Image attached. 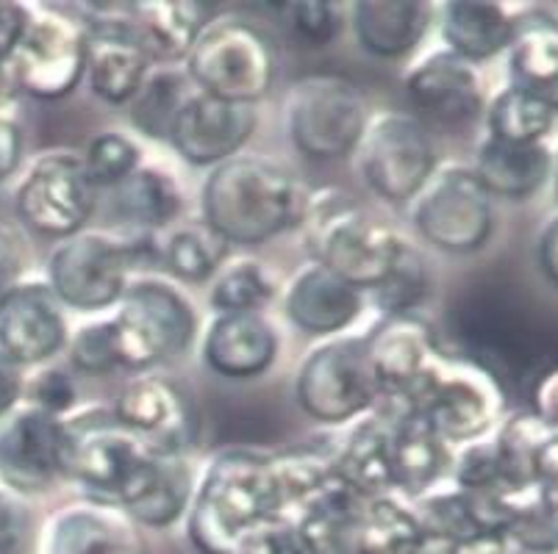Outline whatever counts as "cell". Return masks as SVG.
<instances>
[{"instance_id": "11a10c76", "label": "cell", "mask_w": 558, "mask_h": 554, "mask_svg": "<svg viewBox=\"0 0 558 554\" xmlns=\"http://www.w3.org/2000/svg\"><path fill=\"white\" fill-rule=\"evenodd\" d=\"M534 480L539 485L558 488V430H550L542 441L539 452L534 457Z\"/></svg>"}, {"instance_id": "f35d334b", "label": "cell", "mask_w": 558, "mask_h": 554, "mask_svg": "<svg viewBox=\"0 0 558 554\" xmlns=\"http://www.w3.org/2000/svg\"><path fill=\"white\" fill-rule=\"evenodd\" d=\"M231 244L217 236L206 222H190L165 236L159 247V261L172 278L184 283H206L217 278Z\"/></svg>"}, {"instance_id": "91938a15", "label": "cell", "mask_w": 558, "mask_h": 554, "mask_svg": "<svg viewBox=\"0 0 558 554\" xmlns=\"http://www.w3.org/2000/svg\"><path fill=\"white\" fill-rule=\"evenodd\" d=\"M550 183H553V192H556V200H558V147L553 150V175H550Z\"/></svg>"}, {"instance_id": "4fadbf2b", "label": "cell", "mask_w": 558, "mask_h": 554, "mask_svg": "<svg viewBox=\"0 0 558 554\" xmlns=\"http://www.w3.org/2000/svg\"><path fill=\"white\" fill-rule=\"evenodd\" d=\"M298 405L319 424H344L373 408L378 389L364 338L337 335L314 347L295 380Z\"/></svg>"}, {"instance_id": "6f0895ef", "label": "cell", "mask_w": 558, "mask_h": 554, "mask_svg": "<svg viewBox=\"0 0 558 554\" xmlns=\"http://www.w3.org/2000/svg\"><path fill=\"white\" fill-rule=\"evenodd\" d=\"M14 91H17V86H14L9 59H0V111H9V103H12Z\"/></svg>"}, {"instance_id": "836d02e7", "label": "cell", "mask_w": 558, "mask_h": 554, "mask_svg": "<svg viewBox=\"0 0 558 554\" xmlns=\"http://www.w3.org/2000/svg\"><path fill=\"white\" fill-rule=\"evenodd\" d=\"M111 208L131 231L156 233L179 220L184 211V195L170 170L140 164L134 175L109 192Z\"/></svg>"}, {"instance_id": "7a4b0ae2", "label": "cell", "mask_w": 558, "mask_h": 554, "mask_svg": "<svg viewBox=\"0 0 558 554\" xmlns=\"http://www.w3.org/2000/svg\"><path fill=\"white\" fill-rule=\"evenodd\" d=\"M276 457L222 450L209 460L190 502V541L203 554H231L245 532L283 516Z\"/></svg>"}, {"instance_id": "9c48e42d", "label": "cell", "mask_w": 558, "mask_h": 554, "mask_svg": "<svg viewBox=\"0 0 558 554\" xmlns=\"http://www.w3.org/2000/svg\"><path fill=\"white\" fill-rule=\"evenodd\" d=\"M364 186L384 202H409L436 172V150L417 116L380 111L367 120L356 147Z\"/></svg>"}, {"instance_id": "6da1fadb", "label": "cell", "mask_w": 558, "mask_h": 554, "mask_svg": "<svg viewBox=\"0 0 558 554\" xmlns=\"http://www.w3.org/2000/svg\"><path fill=\"white\" fill-rule=\"evenodd\" d=\"M308 192L298 175L267 156H233L203 181V222L228 244H264L301 225Z\"/></svg>"}, {"instance_id": "d6a6232c", "label": "cell", "mask_w": 558, "mask_h": 554, "mask_svg": "<svg viewBox=\"0 0 558 554\" xmlns=\"http://www.w3.org/2000/svg\"><path fill=\"white\" fill-rule=\"evenodd\" d=\"M333 471L364 502L380 500L395 491L389 471V416L373 414L356 421L333 450Z\"/></svg>"}, {"instance_id": "f5cc1de1", "label": "cell", "mask_w": 558, "mask_h": 554, "mask_svg": "<svg viewBox=\"0 0 558 554\" xmlns=\"http://www.w3.org/2000/svg\"><path fill=\"white\" fill-rule=\"evenodd\" d=\"M534 416L547 424L550 430H558V366L542 374V380L534 389Z\"/></svg>"}, {"instance_id": "7bdbcfd3", "label": "cell", "mask_w": 558, "mask_h": 554, "mask_svg": "<svg viewBox=\"0 0 558 554\" xmlns=\"http://www.w3.org/2000/svg\"><path fill=\"white\" fill-rule=\"evenodd\" d=\"M70 364L81 374H111L123 369V347H120V335H117L114 319H95L86 322L70 335Z\"/></svg>"}, {"instance_id": "4dcf8cb0", "label": "cell", "mask_w": 558, "mask_h": 554, "mask_svg": "<svg viewBox=\"0 0 558 554\" xmlns=\"http://www.w3.org/2000/svg\"><path fill=\"white\" fill-rule=\"evenodd\" d=\"M192 494H195V482H192V469L184 455L156 452L145 475L136 480V485L120 502V510L136 527L165 530L190 510Z\"/></svg>"}, {"instance_id": "db71d44e", "label": "cell", "mask_w": 558, "mask_h": 554, "mask_svg": "<svg viewBox=\"0 0 558 554\" xmlns=\"http://www.w3.org/2000/svg\"><path fill=\"white\" fill-rule=\"evenodd\" d=\"M23 369L14 366L7 355H0V419L23 403Z\"/></svg>"}, {"instance_id": "5b68a950", "label": "cell", "mask_w": 558, "mask_h": 554, "mask_svg": "<svg viewBox=\"0 0 558 554\" xmlns=\"http://www.w3.org/2000/svg\"><path fill=\"white\" fill-rule=\"evenodd\" d=\"M423 416L445 444H475L489 439L506 414L500 380L478 360L439 353L409 405Z\"/></svg>"}, {"instance_id": "9a60e30c", "label": "cell", "mask_w": 558, "mask_h": 554, "mask_svg": "<svg viewBox=\"0 0 558 554\" xmlns=\"http://www.w3.org/2000/svg\"><path fill=\"white\" fill-rule=\"evenodd\" d=\"M86 73L93 95L109 106H129L154 70V59L134 30V3H86Z\"/></svg>"}, {"instance_id": "f1b7e54d", "label": "cell", "mask_w": 558, "mask_h": 554, "mask_svg": "<svg viewBox=\"0 0 558 554\" xmlns=\"http://www.w3.org/2000/svg\"><path fill=\"white\" fill-rule=\"evenodd\" d=\"M473 172L492 197L531 200L550 183L553 150L542 145H511L484 136L475 150Z\"/></svg>"}, {"instance_id": "484cf974", "label": "cell", "mask_w": 558, "mask_h": 554, "mask_svg": "<svg viewBox=\"0 0 558 554\" xmlns=\"http://www.w3.org/2000/svg\"><path fill=\"white\" fill-rule=\"evenodd\" d=\"M453 469L450 444L434 433V427L411 408L389 416V471L392 488L405 496L423 500L436 482Z\"/></svg>"}, {"instance_id": "74e56055", "label": "cell", "mask_w": 558, "mask_h": 554, "mask_svg": "<svg viewBox=\"0 0 558 554\" xmlns=\"http://www.w3.org/2000/svg\"><path fill=\"white\" fill-rule=\"evenodd\" d=\"M197 89L186 78V73H179V70L172 67L150 70L145 84L140 86V91H136L134 100L129 103L131 122H134L140 134L167 141L170 139L172 125L179 120L181 109H184L186 100Z\"/></svg>"}, {"instance_id": "ffe728a7", "label": "cell", "mask_w": 558, "mask_h": 554, "mask_svg": "<svg viewBox=\"0 0 558 554\" xmlns=\"http://www.w3.org/2000/svg\"><path fill=\"white\" fill-rule=\"evenodd\" d=\"M364 347L378 396H389V403L398 408L409 405L436 355L442 353L436 347L434 330L414 313L387 317L375 324L364 338Z\"/></svg>"}, {"instance_id": "277c9868", "label": "cell", "mask_w": 558, "mask_h": 554, "mask_svg": "<svg viewBox=\"0 0 558 554\" xmlns=\"http://www.w3.org/2000/svg\"><path fill=\"white\" fill-rule=\"evenodd\" d=\"M278 45L256 23L215 20L186 56V78L197 91L228 103L256 106L278 78Z\"/></svg>"}, {"instance_id": "7dc6e473", "label": "cell", "mask_w": 558, "mask_h": 554, "mask_svg": "<svg viewBox=\"0 0 558 554\" xmlns=\"http://www.w3.org/2000/svg\"><path fill=\"white\" fill-rule=\"evenodd\" d=\"M231 554H303L298 546L295 535L289 530L287 518H272V521H264L256 530L245 532L240 538V543L233 546Z\"/></svg>"}, {"instance_id": "8992f818", "label": "cell", "mask_w": 558, "mask_h": 554, "mask_svg": "<svg viewBox=\"0 0 558 554\" xmlns=\"http://www.w3.org/2000/svg\"><path fill=\"white\" fill-rule=\"evenodd\" d=\"M111 319L117 324L123 369L145 372L170 364L192 347L197 317L190 299L165 281L131 283Z\"/></svg>"}, {"instance_id": "bcb514c9", "label": "cell", "mask_w": 558, "mask_h": 554, "mask_svg": "<svg viewBox=\"0 0 558 554\" xmlns=\"http://www.w3.org/2000/svg\"><path fill=\"white\" fill-rule=\"evenodd\" d=\"M289 12L298 34L312 45H328L342 28V14L328 0H301L292 3Z\"/></svg>"}, {"instance_id": "f6af8a7d", "label": "cell", "mask_w": 558, "mask_h": 554, "mask_svg": "<svg viewBox=\"0 0 558 554\" xmlns=\"http://www.w3.org/2000/svg\"><path fill=\"white\" fill-rule=\"evenodd\" d=\"M32 535L34 516L25 496L0 485V554H25Z\"/></svg>"}, {"instance_id": "9f6ffc18", "label": "cell", "mask_w": 558, "mask_h": 554, "mask_svg": "<svg viewBox=\"0 0 558 554\" xmlns=\"http://www.w3.org/2000/svg\"><path fill=\"white\" fill-rule=\"evenodd\" d=\"M453 554H520L514 543L504 535V532H484L464 543H456Z\"/></svg>"}, {"instance_id": "3957f363", "label": "cell", "mask_w": 558, "mask_h": 554, "mask_svg": "<svg viewBox=\"0 0 558 554\" xmlns=\"http://www.w3.org/2000/svg\"><path fill=\"white\" fill-rule=\"evenodd\" d=\"M312 263L333 272L359 292H373L392 269L403 236L339 189L308 195L301 220Z\"/></svg>"}, {"instance_id": "1f68e13d", "label": "cell", "mask_w": 558, "mask_h": 554, "mask_svg": "<svg viewBox=\"0 0 558 554\" xmlns=\"http://www.w3.org/2000/svg\"><path fill=\"white\" fill-rule=\"evenodd\" d=\"M215 23V7L201 0L134 3V30L148 56L161 64L186 61L197 37Z\"/></svg>"}, {"instance_id": "ac0fdd59", "label": "cell", "mask_w": 558, "mask_h": 554, "mask_svg": "<svg viewBox=\"0 0 558 554\" xmlns=\"http://www.w3.org/2000/svg\"><path fill=\"white\" fill-rule=\"evenodd\" d=\"M405 95L420 122L442 131H466L484 120V84L475 64L450 50H434L405 75Z\"/></svg>"}, {"instance_id": "ab89813d", "label": "cell", "mask_w": 558, "mask_h": 554, "mask_svg": "<svg viewBox=\"0 0 558 554\" xmlns=\"http://www.w3.org/2000/svg\"><path fill=\"white\" fill-rule=\"evenodd\" d=\"M428 261H425V256L414 247V244L403 238L389 274L373 288L375 303H378V308L387 313V317H405V313H414V308L428 297Z\"/></svg>"}, {"instance_id": "60d3db41", "label": "cell", "mask_w": 558, "mask_h": 554, "mask_svg": "<svg viewBox=\"0 0 558 554\" xmlns=\"http://www.w3.org/2000/svg\"><path fill=\"white\" fill-rule=\"evenodd\" d=\"M276 283L258 261H236L217 272L209 303L215 313H262L276 299Z\"/></svg>"}, {"instance_id": "ee69618b", "label": "cell", "mask_w": 558, "mask_h": 554, "mask_svg": "<svg viewBox=\"0 0 558 554\" xmlns=\"http://www.w3.org/2000/svg\"><path fill=\"white\" fill-rule=\"evenodd\" d=\"M23 405L43 410V414L56 416V419H68L70 410L78 405V385L75 378L64 369H39L23 383Z\"/></svg>"}, {"instance_id": "2e32d148", "label": "cell", "mask_w": 558, "mask_h": 554, "mask_svg": "<svg viewBox=\"0 0 558 554\" xmlns=\"http://www.w3.org/2000/svg\"><path fill=\"white\" fill-rule=\"evenodd\" d=\"M68 421L20 403L0 419V485L20 496L50 491L68 477Z\"/></svg>"}, {"instance_id": "680465c9", "label": "cell", "mask_w": 558, "mask_h": 554, "mask_svg": "<svg viewBox=\"0 0 558 554\" xmlns=\"http://www.w3.org/2000/svg\"><path fill=\"white\" fill-rule=\"evenodd\" d=\"M417 554H453V543L442 541V538L425 535L423 546H420Z\"/></svg>"}, {"instance_id": "816d5d0a", "label": "cell", "mask_w": 558, "mask_h": 554, "mask_svg": "<svg viewBox=\"0 0 558 554\" xmlns=\"http://www.w3.org/2000/svg\"><path fill=\"white\" fill-rule=\"evenodd\" d=\"M536 267L550 286L558 288V213L542 225L536 238Z\"/></svg>"}, {"instance_id": "f546056e", "label": "cell", "mask_w": 558, "mask_h": 554, "mask_svg": "<svg viewBox=\"0 0 558 554\" xmlns=\"http://www.w3.org/2000/svg\"><path fill=\"white\" fill-rule=\"evenodd\" d=\"M514 25L517 14H511L506 3H495V0H450L439 14L445 50L461 56L475 67L481 61H489L509 50Z\"/></svg>"}, {"instance_id": "d590c367", "label": "cell", "mask_w": 558, "mask_h": 554, "mask_svg": "<svg viewBox=\"0 0 558 554\" xmlns=\"http://www.w3.org/2000/svg\"><path fill=\"white\" fill-rule=\"evenodd\" d=\"M556 116L545 100L509 84L486 103V136L511 145H542L550 136Z\"/></svg>"}, {"instance_id": "d4e9b609", "label": "cell", "mask_w": 558, "mask_h": 554, "mask_svg": "<svg viewBox=\"0 0 558 554\" xmlns=\"http://www.w3.org/2000/svg\"><path fill=\"white\" fill-rule=\"evenodd\" d=\"M364 297L319 263H308L289 281L283 292V311L289 322L308 335L331 338L348 330L362 313Z\"/></svg>"}, {"instance_id": "4316f807", "label": "cell", "mask_w": 558, "mask_h": 554, "mask_svg": "<svg viewBox=\"0 0 558 554\" xmlns=\"http://www.w3.org/2000/svg\"><path fill=\"white\" fill-rule=\"evenodd\" d=\"M506 64L511 86L531 91L558 114V14H517Z\"/></svg>"}, {"instance_id": "8fae6325", "label": "cell", "mask_w": 558, "mask_h": 554, "mask_svg": "<svg viewBox=\"0 0 558 554\" xmlns=\"http://www.w3.org/2000/svg\"><path fill=\"white\" fill-rule=\"evenodd\" d=\"M64 421L70 430L68 480L81 482L93 502L120 507L156 452L129 433L111 414Z\"/></svg>"}, {"instance_id": "ba28073f", "label": "cell", "mask_w": 558, "mask_h": 554, "mask_svg": "<svg viewBox=\"0 0 558 554\" xmlns=\"http://www.w3.org/2000/svg\"><path fill=\"white\" fill-rule=\"evenodd\" d=\"M100 189L86 175L81 156L68 150L45 152L20 177L14 213L25 231L43 238L75 236L93 220Z\"/></svg>"}, {"instance_id": "c3c4849f", "label": "cell", "mask_w": 558, "mask_h": 554, "mask_svg": "<svg viewBox=\"0 0 558 554\" xmlns=\"http://www.w3.org/2000/svg\"><path fill=\"white\" fill-rule=\"evenodd\" d=\"M23 242L9 222L0 220V297L20 283L23 274Z\"/></svg>"}, {"instance_id": "30bf717a", "label": "cell", "mask_w": 558, "mask_h": 554, "mask_svg": "<svg viewBox=\"0 0 558 554\" xmlns=\"http://www.w3.org/2000/svg\"><path fill=\"white\" fill-rule=\"evenodd\" d=\"M414 227L448 256L484 250L495 233V206L473 167L448 164L434 172L414 197Z\"/></svg>"}, {"instance_id": "7c38bea8", "label": "cell", "mask_w": 558, "mask_h": 554, "mask_svg": "<svg viewBox=\"0 0 558 554\" xmlns=\"http://www.w3.org/2000/svg\"><path fill=\"white\" fill-rule=\"evenodd\" d=\"M9 67L17 91L43 103L64 100L86 73L84 23L53 9H34Z\"/></svg>"}, {"instance_id": "e575fe53", "label": "cell", "mask_w": 558, "mask_h": 554, "mask_svg": "<svg viewBox=\"0 0 558 554\" xmlns=\"http://www.w3.org/2000/svg\"><path fill=\"white\" fill-rule=\"evenodd\" d=\"M504 535L520 554H558V488L534 485L497 500Z\"/></svg>"}, {"instance_id": "f907efd6", "label": "cell", "mask_w": 558, "mask_h": 554, "mask_svg": "<svg viewBox=\"0 0 558 554\" xmlns=\"http://www.w3.org/2000/svg\"><path fill=\"white\" fill-rule=\"evenodd\" d=\"M28 17H32L28 7L0 0V59H9L12 50L17 48L25 25H28Z\"/></svg>"}, {"instance_id": "8d00e7d4", "label": "cell", "mask_w": 558, "mask_h": 554, "mask_svg": "<svg viewBox=\"0 0 558 554\" xmlns=\"http://www.w3.org/2000/svg\"><path fill=\"white\" fill-rule=\"evenodd\" d=\"M425 530L417 513L392 496L364 502L353 554H417Z\"/></svg>"}, {"instance_id": "52a82bcc", "label": "cell", "mask_w": 558, "mask_h": 554, "mask_svg": "<svg viewBox=\"0 0 558 554\" xmlns=\"http://www.w3.org/2000/svg\"><path fill=\"white\" fill-rule=\"evenodd\" d=\"M367 128L362 91L342 75H306L287 95V134L314 161L356 152Z\"/></svg>"}, {"instance_id": "d6986e66", "label": "cell", "mask_w": 558, "mask_h": 554, "mask_svg": "<svg viewBox=\"0 0 558 554\" xmlns=\"http://www.w3.org/2000/svg\"><path fill=\"white\" fill-rule=\"evenodd\" d=\"M70 342L64 305L45 281H20L0 297V355L14 366H43Z\"/></svg>"}, {"instance_id": "e0dca14e", "label": "cell", "mask_w": 558, "mask_h": 554, "mask_svg": "<svg viewBox=\"0 0 558 554\" xmlns=\"http://www.w3.org/2000/svg\"><path fill=\"white\" fill-rule=\"evenodd\" d=\"M111 416L150 450L165 455H186L201 427L195 403L184 385L161 374L131 380L117 396Z\"/></svg>"}, {"instance_id": "5bb4252c", "label": "cell", "mask_w": 558, "mask_h": 554, "mask_svg": "<svg viewBox=\"0 0 558 554\" xmlns=\"http://www.w3.org/2000/svg\"><path fill=\"white\" fill-rule=\"evenodd\" d=\"M131 256L123 238L81 231L62 238L48 258V286L75 311H106L129 292Z\"/></svg>"}, {"instance_id": "83f0119b", "label": "cell", "mask_w": 558, "mask_h": 554, "mask_svg": "<svg viewBox=\"0 0 558 554\" xmlns=\"http://www.w3.org/2000/svg\"><path fill=\"white\" fill-rule=\"evenodd\" d=\"M350 12L356 42L375 59L414 53L434 20L423 0H359Z\"/></svg>"}, {"instance_id": "b9f144b4", "label": "cell", "mask_w": 558, "mask_h": 554, "mask_svg": "<svg viewBox=\"0 0 558 554\" xmlns=\"http://www.w3.org/2000/svg\"><path fill=\"white\" fill-rule=\"evenodd\" d=\"M86 175L93 177V183L100 192L114 189L129 175H134L142 164V152L136 141L117 131H106L89 139L84 152Z\"/></svg>"}, {"instance_id": "603a6c76", "label": "cell", "mask_w": 558, "mask_h": 554, "mask_svg": "<svg viewBox=\"0 0 558 554\" xmlns=\"http://www.w3.org/2000/svg\"><path fill=\"white\" fill-rule=\"evenodd\" d=\"M278 333L262 313H215L203 333L206 369L228 380L258 378L276 364Z\"/></svg>"}, {"instance_id": "44dd1931", "label": "cell", "mask_w": 558, "mask_h": 554, "mask_svg": "<svg viewBox=\"0 0 558 554\" xmlns=\"http://www.w3.org/2000/svg\"><path fill=\"white\" fill-rule=\"evenodd\" d=\"M256 125V106L228 103L195 91L181 109L167 141L186 164L217 167L240 156V147L251 139Z\"/></svg>"}, {"instance_id": "7402d4cb", "label": "cell", "mask_w": 558, "mask_h": 554, "mask_svg": "<svg viewBox=\"0 0 558 554\" xmlns=\"http://www.w3.org/2000/svg\"><path fill=\"white\" fill-rule=\"evenodd\" d=\"M364 500L333 477L314 494L283 510L303 554H353Z\"/></svg>"}, {"instance_id": "cb8c5ba5", "label": "cell", "mask_w": 558, "mask_h": 554, "mask_svg": "<svg viewBox=\"0 0 558 554\" xmlns=\"http://www.w3.org/2000/svg\"><path fill=\"white\" fill-rule=\"evenodd\" d=\"M45 554H150L140 527L120 507L84 502L56 513L45 532Z\"/></svg>"}, {"instance_id": "681fc988", "label": "cell", "mask_w": 558, "mask_h": 554, "mask_svg": "<svg viewBox=\"0 0 558 554\" xmlns=\"http://www.w3.org/2000/svg\"><path fill=\"white\" fill-rule=\"evenodd\" d=\"M23 159V131L9 111H0V181H7Z\"/></svg>"}]
</instances>
